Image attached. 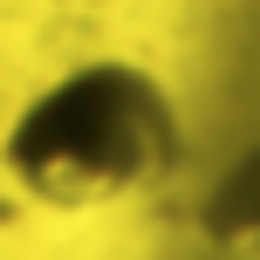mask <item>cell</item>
I'll use <instances>...</instances> for the list:
<instances>
[{"label": "cell", "mask_w": 260, "mask_h": 260, "mask_svg": "<svg viewBox=\"0 0 260 260\" xmlns=\"http://www.w3.org/2000/svg\"><path fill=\"white\" fill-rule=\"evenodd\" d=\"M185 157L171 89L144 62L96 55L21 103L0 137L7 185L41 212H110L151 199Z\"/></svg>", "instance_id": "obj_1"}, {"label": "cell", "mask_w": 260, "mask_h": 260, "mask_svg": "<svg viewBox=\"0 0 260 260\" xmlns=\"http://www.w3.org/2000/svg\"><path fill=\"white\" fill-rule=\"evenodd\" d=\"M199 226L219 260H260V144L226 165V178L199 206Z\"/></svg>", "instance_id": "obj_2"}]
</instances>
